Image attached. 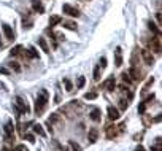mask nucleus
Masks as SVG:
<instances>
[{
	"label": "nucleus",
	"mask_w": 162,
	"mask_h": 151,
	"mask_svg": "<svg viewBox=\"0 0 162 151\" xmlns=\"http://www.w3.org/2000/svg\"><path fill=\"white\" fill-rule=\"evenodd\" d=\"M48 100H50V92L46 89H41L35 100V115L37 116H41V113L44 111L46 105H48Z\"/></svg>",
	"instance_id": "obj_1"
},
{
	"label": "nucleus",
	"mask_w": 162,
	"mask_h": 151,
	"mask_svg": "<svg viewBox=\"0 0 162 151\" xmlns=\"http://www.w3.org/2000/svg\"><path fill=\"white\" fill-rule=\"evenodd\" d=\"M126 129V122H121V124H113V126H107V129H105V134L108 138H116L119 137Z\"/></svg>",
	"instance_id": "obj_2"
},
{
	"label": "nucleus",
	"mask_w": 162,
	"mask_h": 151,
	"mask_svg": "<svg viewBox=\"0 0 162 151\" xmlns=\"http://www.w3.org/2000/svg\"><path fill=\"white\" fill-rule=\"evenodd\" d=\"M14 107H16L18 113H21V115H27V113L30 111L29 104H27L22 97H16V99H14Z\"/></svg>",
	"instance_id": "obj_3"
},
{
	"label": "nucleus",
	"mask_w": 162,
	"mask_h": 151,
	"mask_svg": "<svg viewBox=\"0 0 162 151\" xmlns=\"http://www.w3.org/2000/svg\"><path fill=\"white\" fill-rule=\"evenodd\" d=\"M62 11L65 14H68V16H72V18H78L80 16V10L75 8V7H72L70 3H64L62 5Z\"/></svg>",
	"instance_id": "obj_4"
},
{
	"label": "nucleus",
	"mask_w": 162,
	"mask_h": 151,
	"mask_svg": "<svg viewBox=\"0 0 162 151\" xmlns=\"http://www.w3.org/2000/svg\"><path fill=\"white\" fill-rule=\"evenodd\" d=\"M140 54H142L146 65H154V56H153V53L149 49H140Z\"/></svg>",
	"instance_id": "obj_5"
},
{
	"label": "nucleus",
	"mask_w": 162,
	"mask_h": 151,
	"mask_svg": "<svg viewBox=\"0 0 162 151\" xmlns=\"http://www.w3.org/2000/svg\"><path fill=\"white\" fill-rule=\"evenodd\" d=\"M129 77H130V80L132 81H140L143 77H142V72H140V68H137V67H130L129 68Z\"/></svg>",
	"instance_id": "obj_6"
},
{
	"label": "nucleus",
	"mask_w": 162,
	"mask_h": 151,
	"mask_svg": "<svg viewBox=\"0 0 162 151\" xmlns=\"http://www.w3.org/2000/svg\"><path fill=\"white\" fill-rule=\"evenodd\" d=\"M5 134H7L8 140H14V124H13L11 119H8L7 124H5Z\"/></svg>",
	"instance_id": "obj_7"
},
{
	"label": "nucleus",
	"mask_w": 162,
	"mask_h": 151,
	"mask_svg": "<svg viewBox=\"0 0 162 151\" xmlns=\"http://www.w3.org/2000/svg\"><path fill=\"white\" fill-rule=\"evenodd\" d=\"M124 64V59H123V48L118 46L116 49H114V65L116 67H121Z\"/></svg>",
	"instance_id": "obj_8"
},
{
	"label": "nucleus",
	"mask_w": 162,
	"mask_h": 151,
	"mask_svg": "<svg viewBox=\"0 0 162 151\" xmlns=\"http://www.w3.org/2000/svg\"><path fill=\"white\" fill-rule=\"evenodd\" d=\"M107 113H108V119H111V121H116V119H119V118H121L119 110H118V108H114V107H111V105L108 107Z\"/></svg>",
	"instance_id": "obj_9"
},
{
	"label": "nucleus",
	"mask_w": 162,
	"mask_h": 151,
	"mask_svg": "<svg viewBox=\"0 0 162 151\" xmlns=\"http://www.w3.org/2000/svg\"><path fill=\"white\" fill-rule=\"evenodd\" d=\"M87 140H89V143H91V145H92V143H96V142L99 140V129H97V127L89 129V132H87Z\"/></svg>",
	"instance_id": "obj_10"
},
{
	"label": "nucleus",
	"mask_w": 162,
	"mask_h": 151,
	"mask_svg": "<svg viewBox=\"0 0 162 151\" xmlns=\"http://www.w3.org/2000/svg\"><path fill=\"white\" fill-rule=\"evenodd\" d=\"M149 45H151V49L154 53H160V35H156L151 41H149Z\"/></svg>",
	"instance_id": "obj_11"
},
{
	"label": "nucleus",
	"mask_w": 162,
	"mask_h": 151,
	"mask_svg": "<svg viewBox=\"0 0 162 151\" xmlns=\"http://www.w3.org/2000/svg\"><path fill=\"white\" fill-rule=\"evenodd\" d=\"M103 89H107V91H110V92H113L114 89H116V80H114V77H110V78L103 83Z\"/></svg>",
	"instance_id": "obj_12"
},
{
	"label": "nucleus",
	"mask_w": 162,
	"mask_h": 151,
	"mask_svg": "<svg viewBox=\"0 0 162 151\" xmlns=\"http://www.w3.org/2000/svg\"><path fill=\"white\" fill-rule=\"evenodd\" d=\"M32 10L35 13H38V14L44 13V7H43V3L40 2V0H32Z\"/></svg>",
	"instance_id": "obj_13"
},
{
	"label": "nucleus",
	"mask_w": 162,
	"mask_h": 151,
	"mask_svg": "<svg viewBox=\"0 0 162 151\" xmlns=\"http://www.w3.org/2000/svg\"><path fill=\"white\" fill-rule=\"evenodd\" d=\"M2 30H3V34H5V37L8 40H14V32H13V29L8 26V24H2Z\"/></svg>",
	"instance_id": "obj_14"
},
{
	"label": "nucleus",
	"mask_w": 162,
	"mask_h": 151,
	"mask_svg": "<svg viewBox=\"0 0 162 151\" xmlns=\"http://www.w3.org/2000/svg\"><path fill=\"white\" fill-rule=\"evenodd\" d=\"M89 118L92 119V121H96V122H99L100 119H102V116H100V110L97 108V107H94L91 110V113H89Z\"/></svg>",
	"instance_id": "obj_15"
},
{
	"label": "nucleus",
	"mask_w": 162,
	"mask_h": 151,
	"mask_svg": "<svg viewBox=\"0 0 162 151\" xmlns=\"http://www.w3.org/2000/svg\"><path fill=\"white\" fill-rule=\"evenodd\" d=\"M38 46L41 48V51H43V53H50V46H48V43H46V40H44L43 37H40V38H38Z\"/></svg>",
	"instance_id": "obj_16"
},
{
	"label": "nucleus",
	"mask_w": 162,
	"mask_h": 151,
	"mask_svg": "<svg viewBox=\"0 0 162 151\" xmlns=\"http://www.w3.org/2000/svg\"><path fill=\"white\" fill-rule=\"evenodd\" d=\"M151 151H162V138L157 137L154 140V143L151 145Z\"/></svg>",
	"instance_id": "obj_17"
},
{
	"label": "nucleus",
	"mask_w": 162,
	"mask_h": 151,
	"mask_svg": "<svg viewBox=\"0 0 162 151\" xmlns=\"http://www.w3.org/2000/svg\"><path fill=\"white\" fill-rule=\"evenodd\" d=\"M62 26H64L65 29H68V30H76V29H78L76 22H73V21H64Z\"/></svg>",
	"instance_id": "obj_18"
},
{
	"label": "nucleus",
	"mask_w": 162,
	"mask_h": 151,
	"mask_svg": "<svg viewBox=\"0 0 162 151\" xmlns=\"http://www.w3.org/2000/svg\"><path fill=\"white\" fill-rule=\"evenodd\" d=\"M32 127H34V132H35L37 135H40V137H44V135H46L41 124H32Z\"/></svg>",
	"instance_id": "obj_19"
},
{
	"label": "nucleus",
	"mask_w": 162,
	"mask_h": 151,
	"mask_svg": "<svg viewBox=\"0 0 162 151\" xmlns=\"http://www.w3.org/2000/svg\"><path fill=\"white\" fill-rule=\"evenodd\" d=\"M60 22H62V18L57 16V14H54V16L50 18V26H51V27H56L57 24H60Z\"/></svg>",
	"instance_id": "obj_20"
},
{
	"label": "nucleus",
	"mask_w": 162,
	"mask_h": 151,
	"mask_svg": "<svg viewBox=\"0 0 162 151\" xmlns=\"http://www.w3.org/2000/svg\"><path fill=\"white\" fill-rule=\"evenodd\" d=\"M148 29H149L153 34H156V35H160V29L156 26V24H154L153 21H149V22H148Z\"/></svg>",
	"instance_id": "obj_21"
},
{
	"label": "nucleus",
	"mask_w": 162,
	"mask_h": 151,
	"mask_svg": "<svg viewBox=\"0 0 162 151\" xmlns=\"http://www.w3.org/2000/svg\"><path fill=\"white\" fill-rule=\"evenodd\" d=\"M59 121H60V116H59L57 113H53V115H51V116L48 118V121H46V122H48V124H51V126H53L54 122H59Z\"/></svg>",
	"instance_id": "obj_22"
},
{
	"label": "nucleus",
	"mask_w": 162,
	"mask_h": 151,
	"mask_svg": "<svg viewBox=\"0 0 162 151\" xmlns=\"http://www.w3.org/2000/svg\"><path fill=\"white\" fill-rule=\"evenodd\" d=\"M129 104H130V99H126V97H123V99L119 100V107H121V110H127Z\"/></svg>",
	"instance_id": "obj_23"
},
{
	"label": "nucleus",
	"mask_w": 162,
	"mask_h": 151,
	"mask_svg": "<svg viewBox=\"0 0 162 151\" xmlns=\"http://www.w3.org/2000/svg\"><path fill=\"white\" fill-rule=\"evenodd\" d=\"M27 56L32 57V59H38V53H37V49H35L34 46H30V48L27 49Z\"/></svg>",
	"instance_id": "obj_24"
},
{
	"label": "nucleus",
	"mask_w": 162,
	"mask_h": 151,
	"mask_svg": "<svg viewBox=\"0 0 162 151\" xmlns=\"http://www.w3.org/2000/svg\"><path fill=\"white\" fill-rule=\"evenodd\" d=\"M97 95H99L97 91H91V92H86V94H84V99H86V100H94V99H97Z\"/></svg>",
	"instance_id": "obj_25"
},
{
	"label": "nucleus",
	"mask_w": 162,
	"mask_h": 151,
	"mask_svg": "<svg viewBox=\"0 0 162 151\" xmlns=\"http://www.w3.org/2000/svg\"><path fill=\"white\" fill-rule=\"evenodd\" d=\"M64 84H65V91L67 92H72L73 91V84H72V81L68 80V78H64Z\"/></svg>",
	"instance_id": "obj_26"
},
{
	"label": "nucleus",
	"mask_w": 162,
	"mask_h": 151,
	"mask_svg": "<svg viewBox=\"0 0 162 151\" xmlns=\"http://www.w3.org/2000/svg\"><path fill=\"white\" fill-rule=\"evenodd\" d=\"M21 53H22V46H21V45L14 46V48L11 49V51H10V54H11V56H19Z\"/></svg>",
	"instance_id": "obj_27"
},
{
	"label": "nucleus",
	"mask_w": 162,
	"mask_h": 151,
	"mask_svg": "<svg viewBox=\"0 0 162 151\" xmlns=\"http://www.w3.org/2000/svg\"><path fill=\"white\" fill-rule=\"evenodd\" d=\"M68 145H70V148H72V151H83V148L75 142V140H70V142H68Z\"/></svg>",
	"instance_id": "obj_28"
},
{
	"label": "nucleus",
	"mask_w": 162,
	"mask_h": 151,
	"mask_svg": "<svg viewBox=\"0 0 162 151\" xmlns=\"http://www.w3.org/2000/svg\"><path fill=\"white\" fill-rule=\"evenodd\" d=\"M84 84H86V78H84V77H78L76 88H78V89H81V88H84Z\"/></svg>",
	"instance_id": "obj_29"
},
{
	"label": "nucleus",
	"mask_w": 162,
	"mask_h": 151,
	"mask_svg": "<svg viewBox=\"0 0 162 151\" xmlns=\"http://www.w3.org/2000/svg\"><path fill=\"white\" fill-rule=\"evenodd\" d=\"M100 70H102V68H100L99 65H96V68H94V80H96V81L100 80Z\"/></svg>",
	"instance_id": "obj_30"
},
{
	"label": "nucleus",
	"mask_w": 162,
	"mask_h": 151,
	"mask_svg": "<svg viewBox=\"0 0 162 151\" xmlns=\"http://www.w3.org/2000/svg\"><path fill=\"white\" fill-rule=\"evenodd\" d=\"M121 77H123V81H124V83H127V84H130V83H132V80H130V77H129V73H127V72H123Z\"/></svg>",
	"instance_id": "obj_31"
},
{
	"label": "nucleus",
	"mask_w": 162,
	"mask_h": 151,
	"mask_svg": "<svg viewBox=\"0 0 162 151\" xmlns=\"http://www.w3.org/2000/svg\"><path fill=\"white\" fill-rule=\"evenodd\" d=\"M154 99H156V95H154V94H149V95H148V97H146V99L143 100V102H145V104H146V107H148V105H149V104L153 102Z\"/></svg>",
	"instance_id": "obj_32"
},
{
	"label": "nucleus",
	"mask_w": 162,
	"mask_h": 151,
	"mask_svg": "<svg viewBox=\"0 0 162 151\" xmlns=\"http://www.w3.org/2000/svg\"><path fill=\"white\" fill-rule=\"evenodd\" d=\"M145 111H146V104H145V102H142V104H140V107H138V113L143 115Z\"/></svg>",
	"instance_id": "obj_33"
},
{
	"label": "nucleus",
	"mask_w": 162,
	"mask_h": 151,
	"mask_svg": "<svg viewBox=\"0 0 162 151\" xmlns=\"http://www.w3.org/2000/svg\"><path fill=\"white\" fill-rule=\"evenodd\" d=\"M10 67H11L14 72H21V67H19V64H18V62H11V64H10Z\"/></svg>",
	"instance_id": "obj_34"
},
{
	"label": "nucleus",
	"mask_w": 162,
	"mask_h": 151,
	"mask_svg": "<svg viewBox=\"0 0 162 151\" xmlns=\"http://www.w3.org/2000/svg\"><path fill=\"white\" fill-rule=\"evenodd\" d=\"M24 138H26V140H29L30 143H35V137H34L32 134H24Z\"/></svg>",
	"instance_id": "obj_35"
},
{
	"label": "nucleus",
	"mask_w": 162,
	"mask_h": 151,
	"mask_svg": "<svg viewBox=\"0 0 162 151\" xmlns=\"http://www.w3.org/2000/svg\"><path fill=\"white\" fill-rule=\"evenodd\" d=\"M99 67H100L102 70L107 67V57H102V59H100V62H99Z\"/></svg>",
	"instance_id": "obj_36"
},
{
	"label": "nucleus",
	"mask_w": 162,
	"mask_h": 151,
	"mask_svg": "<svg viewBox=\"0 0 162 151\" xmlns=\"http://www.w3.org/2000/svg\"><path fill=\"white\" fill-rule=\"evenodd\" d=\"M13 151H27V148H26L24 145H18V146H16Z\"/></svg>",
	"instance_id": "obj_37"
},
{
	"label": "nucleus",
	"mask_w": 162,
	"mask_h": 151,
	"mask_svg": "<svg viewBox=\"0 0 162 151\" xmlns=\"http://www.w3.org/2000/svg\"><path fill=\"white\" fill-rule=\"evenodd\" d=\"M0 73H3V75H10V70L5 68V67H0Z\"/></svg>",
	"instance_id": "obj_38"
},
{
	"label": "nucleus",
	"mask_w": 162,
	"mask_h": 151,
	"mask_svg": "<svg viewBox=\"0 0 162 151\" xmlns=\"http://www.w3.org/2000/svg\"><path fill=\"white\" fill-rule=\"evenodd\" d=\"M135 151H146V149H145V148H143L142 145H138V146L135 148Z\"/></svg>",
	"instance_id": "obj_39"
},
{
	"label": "nucleus",
	"mask_w": 162,
	"mask_h": 151,
	"mask_svg": "<svg viewBox=\"0 0 162 151\" xmlns=\"http://www.w3.org/2000/svg\"><path fill=\"white\" fill-rule=\"evenodd\" d=\"M156 19H157V22L160 24V11H157V13H156Z\"/></svg>",
	"instance_id": "obj_40"
},
{
	"label": "nucleus",
	"mask_w": 162,
	"mask_h": 151,
	"mask_svg": "<svg viewBox=\"0 0 162 151\" xmlns=\"http://www.w3.org/2000/svg\"><path fill=\"white\" fill-rule=\"evenodd\" d=\"M151 121H153V122H159V121H160V115H157V116H156L154 119H151Z\"/></svg>",
	"instance_id": "obj_41"
},
{
	"label": "nucleus",
	"mask_w": 162,
	"mask_h": 151,
	"mask_svg": "<svg viewBox=\"0 0 162 151\" xmlns=\"http://www.w3.org/2000/svg\"><path fill=\"white\" fill-rule=\"evenodd\" d=\"M142 137H143V134H137L133 138H135V140H138V138H142Z\"/></svg>",
	"instance_id": "obj_42"
},
{
	"label": "nucleus",
	"mask_w": 162,
	"mask_h": 151,
	"mask_svg": "<svg viewBox=\"0 0 162 151\" xmlns=\"http://www.w3.org/2000/svg\"><path fill=\"white\" fill-rule=\"evenodd\" d=\"M0 48H3V43H2V37H0Z\"/></svg>",
	"instance_id": "obj_43"
},
{
	"label": "nucleus",
	"mask_w": 162,
	"mask_h": 151,
	"mask_svg": "<svg viewBox=\"0 0 162 151\" xmlns=\"http://www.w3.org/2000/svg\"><path fill=\"white\" fill-rule=\"evenodd\" d=\"M2 151H11V149H8V148H3V149H2Z\"/></svg>",
	"instance_id": "obj_44"
}]
</instances>
